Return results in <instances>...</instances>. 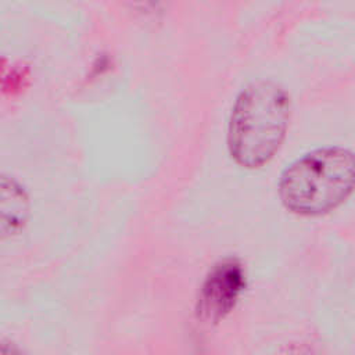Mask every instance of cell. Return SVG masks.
<instances>
[{"label":"cell","mask_w":355,"mask_h":355,"mask_svg":"<svg viewBox=\"0 0 355 355\" xmlns=\"http://www.w3.org/2000/svg\"><path fill=\"white\" fill-rule=\"evenodd\" d=\"M291 98L275 80L248 83L236 97L227 123V150L244 168H259L280 148L288 128Z\"/></svg>","instance_id":"6da1fadb"},{"label":"cell","mask_w":355,"mask_h":355,"mask_svg":"<svg viewBox=\"0 0 355 355\" xmlns=\"http://www.w3.org/2000/svg\"><path fill=\"white\" fill-rule=\"evenodd\" d=\"M355 191V153L330 146L291 162L280 175L279 196L293 214L319 216L338 208Z\"/></svg>","instance_id":"7a4b0ae2"},{"label":"cell","mask_w":355,"mask_h":355,"mask_svg":"<svg viewBox=\"0 0 355 355\" xmlns=\"http://www.w3.org/2000/svg\"><path fill=\"white\" fill-rule=\"evenodd\" d=\"M245 287L243 263L233 257L218 261L204 279L198 298L197 316L202 322L218 323L236 306Z\"/></svg>","instance_id":"3957f363"},{"label":"cell","mask_w":355,"mask_h":355,"mask_svg":"<svg viewBox=\"0 0 355 355\" xmlns=\"http://www.w3.org/2000/svg\"><path fill=\"white\" fill-rule=\"evenodd\" d=\"M28 214V197L21 184L6 175L1 176V230L3 234L19 230Z\"/></svg>","instance_id":"277c9868"},{"label":"cell","mask_w":355,"mask_h":355,"mask_svg":"<svg viewBox=\"0 0 355 355\" xmlns=\"http://www.w3.org/2000/svg\"><path fill=\"white\" fill-rule=\"evenodd\" d=\"M1 355H24V354L19 349H17L14 345L3 343V345H1Z\"/></svg>","instance_id":"5b68a950"}]
</instances>
